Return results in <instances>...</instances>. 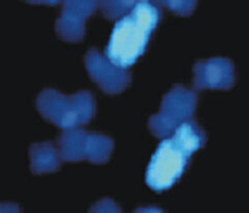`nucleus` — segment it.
Listing matches in <instances>:
<instances>
[{"label":"nucleus","mask_w":249,"mask_h":213,"mask_svg":"<svg viewBox=\"0 0 249 213\" xmlns=\"http://www.w3.org/2000/svg\"><path fill=\"white\" fill-rule=\"evenodd\" d=\"M36 105L45 120L62 130L80 128L96 115V101L88 91L66 96L56 90L47 89L38 95Z\"/></svg>","instance_id":"3"},{"label":"nucleus","mask_w":249,"mask_h":213,"mask_svg":"<svg viewBox=\"0 0 249 213\" xmlns=\"http://www.w3.org/2000/svg\"><path fill=\"white\" fill-rule=\"evenodd\" d=\"M20 211L18 205L13 203H0V213H16Z\"/></svg>","instance_id":"13"},{"label":"nucleus","mask_w":249,"mask_h":213,"mask_svg":"<svg viewBox=\"0 0 249 213\" xmlns=\"http://www.w3.org/2000/svg\"><path fill=\"white\" fill-rule=\"evenodd\" d=\"M193 86L196 91L230 90L235 84V66L225 58L198 60L193 66Z\"/></svg>","instance_id":"8"},{"label":"nucleus","mask_w":249,"mask_h":213,"mask_svg":"<svg viewBox=\"0 0 249 213\" xmlns=\"http://www.w3.org/2000/svg\"><path fill=\"white\" fill-rule=\"evenodd\" d=\"M197 104L196 93L181 84L175 85L162 99L160 112L153 115L147 126L154 136L166 138L182 124L192 121Z\"/></svg>","instance_id":"4"},{"label":"nucleus","mask_w":249,"mask_h":213,"mask_svg":"<svg viewBox=\"0 0 249 213\" xmlns=\"http://www.w3.org/2000/svg\"><path fill=\"white\" fill-rule=\"evenodd\" d=\"M84 64L90 79L106 94H120L131 84L132 76L129 71L111 64L96 48L87 52Z\"/></svg>","instance_id":"6"},{"label":"nucleus","mask_w":249,"mask_h":213,"mask_svg":"<svg viewBox=\"0 0 249 213\" xmlns=\"http://www.w3.org/2000/svg\"><path fill=\"white\" fill-rule=\"evenodd\" d=\"M89 212H102V213H120L122 212V208L111 199H103L99 202H97L91 208L89 209Z\"/></svg>","instance_id":"12"},{"label":"nucleus","mask_w":249,"mask_h":213,"mask_svg":"<svg viewBox=\"0 0 249 213\" xmlns=\"http://www.w3.org/2000/svg\"><path fill=\"white\" fill-rule=\"evenodd\" d=\"M137 2L133 0H108L99 1L98 6L106 19L120 20L133 10Z\"/></svg>","instance_id":"10"},{"label":"nucleus","mask_w":249,"mask_h":213,"mask_svg":"<svg viewBox=\"0 0 249 213\" xmlns=\"http://www.w3.org/2000/svg\"><path fill=\"white\" fill-rule=\"evenodd\" d=\"M29 158L30 170L36 175L55 173L61 163L58 150L50 141L31 145Z\"/></svg>","instance_id":"9"},{"label":"nucleus","mask_w":249,"mask_h":213,"mask_svg":"<svg viewBox=\"0 0 249 213\" xmlns=\"http://www.w3.org/2000/svg\"><path fill=\"white\" fill-rule=\"evenodd\" d=\"M57 145L61 161L88 160L95 164L108 162L114 147L109 136L80 128L65 130L58 137Z\"/></svg>","instance_id":"5"},{"label":"nucleus","mask_w":249,"mask_h":213,"mask_svg":"<svg viewBox=\"0 0 249 213\" xmlns=\"http://www.w3.org/2000/svg\"><path fill=\"white\" fill-rule=\"evenodd\" d=\"M31 4H48V5H56L61 3L60 1H28Z\"/></svg>","instance_id":"15"},{"label":"nucleus","mask_w":249,"mask_h":213,"mask_svg":"<svg viewBox=\"0 0 249 213\" xmlns=\"http://www.w3.org/2000/svg\"><path fill=\"white\" fill-rule=\"evenodd\" d=\"M156 3L164 5L171 12L183 17L191 15L197 4L196 1H191V0H167V1H157Z\"/></svg>","instance_id":"11"},{"label":"nucleus","mask_w":249,"mask_h":213,"mask_svg":"<svg viewBox=\"0 0 249 213\" xmlns=\"http://www.w3.org/2000/svg\"><path fill=\"white\" fill-rule=\"evenodd\" d=\"M135 212L136 213H138V212H143V213H149V212L150 213H158V212H160V213H162L163 210L158 208V207L150 206V207H140V208H137L135 210Z\"/></svg>","instance_id":"14"},{"label":"nucleus","mask_w":249,"mask_h":213,"mask_svg":"<svg viewBox=\"0 0 249 213\" xmlns=\"http://www.w3.org/2000/svg\"><path fill=\"white\" fill-rule=\"evenodd\" d=\"M61 3V15L55 23L57 36L69 43L82 41L85 36V22L97 11L98 1L67 0Z\"/></svg>","instance_id":"7"},{"label":"nucleus","mask_w":249,"mask_h":213,"mask_svg":"<svg viewBox=\"0 0 249 213\" xmlns=\"http://www.w3.org/2000/svg\"><path fill=\"white\" fill-rule=\"evenodd\" d=\"M207 136L192 121L186 122L170 136L163 138L145 173L146 185L161 193L173 187L185 173L193 153L205 146Z\"/></svg>","instance_id":"1"},{"label":"nucleus","mask_w":249,"mask_h":213,"mask_svg":"<svg viewBox=\"0 0 249 213\" xmlns=\"http://www.w3.org/2000/svg\"><path fill=\"white\" fill-rule=\"evenodd\" d=\"M160 18L157 5L138 1L133 10L115 23L105 48V58L114 66L128 70L144 53Z\"/></svg>","instance_id":"2"}]
</instances>
